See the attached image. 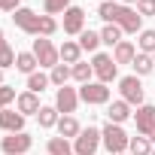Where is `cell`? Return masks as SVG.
<instances>
[{"instance_id": "7c38bea8", "label": "cell", "mask_w": 155, "mask_h": 155, "mask_svg": "<svg viewBox=\"0 0 155 155\" xmlns=\"http://www.w3.org/2000/svg\"><path fill=\"white\" fill-rule=\"evenodd\" d=\"M82 31H85V9H82V6H70V9L64 12V34L79 37Z\"/></svg>"}, {"instance_id": "4dcf8cb0", "label": "cell", "mask_w": 155, "mask_h": 155, "mask_svg": "<svg viewBox=\"0 0 155 155\" xmlns=\"http://www.w3.org/2000/svg\"><path fill=\"white\" fill-rule=\"evenodd\" d=\"M70 6H73L70 0H43V12H46V15H58V12L64 15Z\"/></svg>"}, {"instance_id": "7bdbcfd3", "label": "cell", "mask_w": 155, "mask_h": 155, "mask_svg": "<svg viewBox=\"0 0 155 155\" xmlns=\"http://www.w3.org/2000/svg\"><path fill=\"white\" fill-rule=\"evenodd\" d=\"M152 155H155V149H152Z\"/></svg>"}, {"instance_id": "d4e9b609", "label": "cell", "mask_w": 155, "mask_h": 155, "mask_svg": "<svg viewBox=\"0 0 155 155\" xmlns=\"http://www.w3.org/2000/svg\"><path fill=\"white\" fill-rule=\"evenodd\" d=\"M122 37H125V34H122L119 25H104V31H101V43L110 46V49H116V46L122 43Z\"/></svg>"}, {"instance_id": "f546056e", "label": "cell", "mask_w": 155, "mask_h": 155, "mask_svg": "<svg viewBox=\"0 0 155 155\" xmlns=\"http://www.w3.org/2000/svg\"><path fill=\"white\" fill-rule=\"evenodd\" d=\"M91 76H94V70H91V64H85V61H79V64H73V79L79 82V85H85V82H91Z\"/></svg>"}, {"instance_id": "f35d334b", "label": "cell", "mask_w": 155, "mask_h": 155, "mask_svg": "<svg viewBox=\"0 0 155 155\" xmlns=\"http://www.w3.org/2000/svg\"><path fill=\"white\" fill-rule=\"evenodd\" d=\"M0 43H6V40H3V28H0Z\"/></svg>"}, {"instance_id": "74e56055", "label": "cell", "mask_w": 155, "mask_h": 155, "mask_svg": "<svg viewBox=\"0 0 155 155\" xmlns=\"http://www.w3.org/2000/svg\"><path fill=\"white\" fill-rule=\"evenodd\" d=\"M0 85H6V82H3V70H0Z\"/></svg>"}, {"instance_id": "7a4b0ae2", "label": "cell", "mask_w": 155, "mask_h": 155, "mask_svg": "<svg viewBox=\"0 0 155 155\" xmlns=\"http://www.w3.org/2000/svg\"><path fill=\"white\" fill-rule=\"evenodd\" d=\"M104 146V137H101V128H82V134L73 140V152L76 155H97V149Z\"/></svg>"}, {"instance_id": "f1b7e54d", "label": "cell", "mask_w": 155, "mask_h": 155, "mask_svg": "<svg viewBox=\"0 0 155 155\" xmlns=\"http://www.w3.org/2000/svg\"><path fill=\"white\" fill-rule=\"evenodd\" d=\"M152 149H155L152 140H149V137H140V134L131 137V143H128V152H131V155H152Z\"/></svg>"}, {"instance_id": "83f0119b", "label": "cell", "mask_w": 155, "mask_h": 155, "mask_svg": "<svg viewBox=\"0 0 155 155\" xmlns=\"http://www.w3.org/2000/svg\"><path fill=\"white\" fill-rule=\"evenodd\" d=\"M137 52H143V55H155V31L143 28V31L137 34Z\"/></svg>"}, {"instance_id": "52a82bcc", "label": "cell", "mask_w": 155, "mask_h": 155, "mask_svg": "<svg viewBox=\"0 0 155 155\" xmlns=\"http://www.w3.org/2000/svg\"><path fill=\"white\" fill-rule=\"evenodd\" d=\"M34 146V137L28 131H18V134H6L0 140V152L3 155H28V149Z\"/></svg>"}, {"instance_id": "ab89813d", "label": "cell", "mask_w": 155, "mask_h": 155, "mask_svg": "<svg viewBox=\"0 0 155 155\" xmlns=\"http://www.w3.org/2000/svg\"><path fill=\"white\" fill-rule=\"evenodd\" d=\"M149 140H152V146H155V131H152V137H149Z\"/></svg>"}, {"instance_id": "7402d4cb", "label": "cell", "mask_w": 155, "mask_h": 155, "mask_svg": "<svg viewBox=\"0 0 155 155\" xmlns=\"http://www.w3.org/2000/svg\"><path fill=\"white\" fill-rule=\"evenodd\" d=\"M134 76H149V73H155V61H152V55H143V52H137V58H134Z\"/></svg>"}, {"instance_id": "d590c367", "label": "cell", "mask_w": 155, "mask_h": 155, "mask_svg": "<svg viewBox=\"0 0 155 155\" xmlns=\"http://www.w3.org/2000/svg\"><path fill=\"white\" fill-rule=\"evenodd\" d=\"M21 6V0H0V12H15Z\"/></svg>"}, {"instance_id": "e575fe53", "label": "cell", "mask_w": 155, "mask_h": 155, "mask_svg": "<svg viewBox=\"0 0 155 155\" xmlns=\"http://www.w3.org/2000/svg\"><path fill=\"white\" fill-rule=\"evenodd\" d=\"M137 12L146 18V15H155V0H137Z\"/></svg>"}, {"instance_id": "8d00e7d4", "label": "cell", "mask_w": 155, "mask_h": 155, "mask_svg": "<svg viewBox=\"0 0 155 155\" xmlns=\"http://www.w3.org/2000/svg\"><path fill=\"white\" fill-rule=\"evenodd\" d=\"M122 6H137V0H119Z\"/></svg>"}, {"instance_id": "484cf974", "label": "cell", "mask_w": 155, "mask_h": 155, "mask_svg": "<svg viewBox=\"0 0 155 155\" xmlns=\"http://www.w3.org/2000/svg\"><path fill=\"white\" fill-rule=\"evenodd\" d=\"M79 46H82V52H91V55H97V46H101V31H82L79 34Z\"/></svg>"}, {"instance_id": "3957f363", "label": "cell", "mask_w": 155, "mask_h": 155, "mask_svg": "<svg viewBox=\"0 0 155 155\" xmlns=\"http://www.w3.org/2000/svg\"><path fill=\"white\" fill-rule=\"evenodd\" d=\"M91 70H94V79L104 82V85H110L116 76H119V64H116L113 55H107V52H97V55L91 58Z\"/></svg>"}, {"instance_id": "1f68e13d", "label": "cell", "mask_w": 155, "mask_h": 155, "mask_svg": "<svg viewBox=\"0 0 155 155\" xmlns=\"http://www.w3.org/2000/svg\"><path fill=\"white\" fill-rule=\"evenodd\" d=\"M6 67H15V49L9 43H0V70Z\"/></svg>"}, {"instance_id": "d6a6232c", "label": "cell", "mask_w": 155, "mask_h": 155, "mask_svg": "<svg viewBox=\"0 0 155 155\" xmlns=\"http://www.w3.org/2000/svg\"><path fill=\"white\" fill-rule=\"evenodd\" d=\"M58 31V18L55 15H40V37H52Z\"/></svg>"}, {"instance_id": "ee69618b", "label": "cell", "mask_w": 155, "mask_h": 155, "mask_svg": "<svg viewBox=\"0 0 155 155\" xmlns=\"http://www.w3.org/2000/svg\"><path fill=\"white\" fill-rule=\"evenodd\" d=\"M101 3H104V0H101Z\"/></svg>"}, {"instance_id": "5b68a950", "label": "cell", "mask_w": 155, "mask_h": 155, "mask_svg": "<svg viewBox=\"0 0 155 155\" xmlns=\"http://www.w3.org/2000/svg\"><path fill=\"white\" fill-rule=\"evenodd\" d=\"M79 101L88 104V107H104V104H110V85L91 79V82L79 85Z\"/></svg>"}, {"instance_id": "ac0fdd59", "label": "cell", "mask_w": 155, "mask_h": 155, "mask_svg": "<svg viewBox=\"0 0 155 155\" xmlns=\"http://www.w3.org/2000/svg\"><path fill=\"white\" fill-rule=\"evenodd\" d=\"M134 58H137V46H134L131 40H122V43L113 49V61H116V64H134Z\"/></svg>"}, {"instance_id": "9a60e30c", "label": "cell", "mask_w": 155, "mask_h": 155, "mask_svg": "<svg viewBox=\"0 0 155 155\" xmlns=\"http://www.w3.org/2000/svg\"><path fill=\"white\" fill-rule=\"evenodd\" d=\"M131 116H134V113H131V104H128V101L119 97V101H110V104H107V119H110L113 125H122V122H128Z\"/></svg>"}, {"instance_id": "4fadbf2b", "label": "cell", "mask_w": 155, "mask_h": 155, "mask_svg": "<svg viewBox=\"0 0 155 155\" xmlns=\"http://www.w3.org/2000/svg\"><path fill=\"white\" fill-rule=\"evenodd\" d=\"M0 131L3 134H18V131H25V116L18 113V110H0Z\"/></svg>"}, {"instance_id": "b9f144b4", "label": "cell", "mask_w": 155, "mask_h": 155, "mask_svg": "<svg viewBox=\"0 0 155 155\" xmlns=\"http://www.w3.org/2000/svg\"><path fill=\"white\" fill-rule=\"evenodd\" d=\"M152 61H155V55H152Z\"/></svg>"}, {"instance_id": "603a6c76", "label": "cell", "mask_w": 155, "mask_h": 155, "mask_svg": "<svg viewBox=\"0 0 155 155\" xmlns=\"http://www.w3.org/2000/svg\"><path fill=\"white\" fill-rule=\"evenodd\" d=\"M46 155H76V152H73L70 140H64V137H49V143H46Z\"/></svg>"}, {"instance_id": "8992f818", "label": "cell", "mask_w": 155, "mask_h": 155, "mask_svg": "<svg viewBox=\"0 0 155 155\" xmlns=\"http://www.w3.org/2000/svg\"><path fill=\"white\" fill-rule=\"evenodd\" d=\"M119 94H122V101H128L131 107H143V97H146V91H143V82H140V76H122L119 79Z\"/></svg>"}, {"instance_id": "cb8c5ba5", "label": "cell", "mask_w": 155, "mask_h": 155, "mask_svg": "<svg viewBox=\"0 0 155 155\" xmlns=\"http://www.w3.org/2000/svg\"><path fill=\"white\" fill-rule=\"evenodd\" d=\"M49 85H52V79H49V73H43V70H37V73L28 76V91H34V94H43Z\"/></svg>"}, {"instance_id": "d6986e66", "label": "cell", "mask_w": 155, "mask_h": 155, "mask_svg": "<svg viewBox=\"0 0 155 155\" xmlns=\"http://www.w3.org/2000/svg\"><path fill=\"white\" fill-rule=\"evenodd\" d=\"M15 70H18V73H25V76L37 73V70H40L37 55H34V52H18V55H15Z\"/></svg>"}, {"instance_id": "2e32d148", "label": "cell", "mask_w": 155, "mask_h": 155, "mask_svg": "<svg viewBox=\"0 0 155 155\" xmlns=\"http://www.w3.org/2000/svg\"><path fill=\"white\" fill-rule=\"evenodd\" d=\"M58 55H61V64H79L82 61V46L76 43V40H64L61 46H58Z\"/></svg>"}, {"instance_id": "4316f807", "label": "cell", "mask_w": 155, "mask_h": 155, "mask_svg": "<svg viewBox=\"0 0 155 155\" xmlns=\"http://www.w3.org/2000/svg\"><path fill=\"white\" fill-rule=\"evenodd\" d=\"M58 119H61V113L55 110V104H52V107H43V110L37 113V122H40V128H46V131H49V128H58Z\"/></svg>"}, {"instance_id": "44dd1931", "label": "cell", "mask_w": 155, "mask_h": 155, "mask_svg": "<svg viewBox=\"0 0 155 155\" xmlns=\"http://www.w3.org/2000/svg\"><path fill=\"white\" fill-rule=\"evenodd\" d=\"M119 9H122V3H119V0H104V3H97V15H101L107 25H116Z\"/></svg>"}, {"instance_id": "277c9868", "label": "cell", "mask_w": 155, "mask_h": 155, "mask_svg": "<svg viewBox=\"0 0 155 155\" xmlns=\"http://www.w3.org/2000/svg\"><path fill=\"white\" fill-rule=\"evenodd\" d=\"M34 55H37V61H40V67H58L61 64V55H58V46L49 40V37H37L34 40V49H31Z\"/></svg>"}, {"instance_id": "ba28073f", "label": "cell", "mask_w": 155, "mask_h": 155, "mask_svg": "<svg viewBox=\"0 0 155 155\" xmlns=\"http://www.w3.org/2000/svg\"><path fill=\"white\" fill-rule=\"evenodd\" d=\"M12 21H15V28H18L21 34L40 37V15H37L34 9H28V6H18V9L12 12Z\"/></svg>"}, {"instance_id": "ffe728a7", "label": "cell", "mask_w": 155, "mask_h": 155, "mask_svg": "<svg viewBox=\"0 0 155 155\" xmlns=\"http://www.w3.org/2000/svg\"><path fill=\"white\" fill-rule=\"evenodd\" d=\"M49 79H52L55 88H64L67 79H73V67H70V64H58V67H52V70H49Z\"/></svg>"}, {"instance_id": "60d3db41", "label": "cell", "mask_w": 155, "mask_h": 155, "mask_svg": "<svg viewBox=\"0 0 155 155\" xmlns=\"http://www.w3.org/2000/svg\"><path fill=\"white\" fill-rule=\"evenodd\" d=\"M122 155H131V152H122Z\"/></svg>"}, {"instance_id": "836d02e7", "label": "cell", "mask_w": 155, "mask_h": 155, "mask_svg": "<svg viewBox=\"0 0 155 155\" xmlns=\"http://www.w3.org/2000/svg\"><path fill=\"white\" fill-rule=\"evenodd\" d=\"M15 97H18V94H15V88H12V85H0V110H6Z\"/></svg>"}, {"instance_id": "e0dca14e", "label": "cell", "mask_w": 155, "mask_h": 155, "mask_svg": "<svg viewBox=\"0 0 155 155\" xmlns=\"http://www.w3.org/2000/svg\"><path fill=\"white\" fill-rule=\"evenodd\" d=\"M82 134V125L76 122V116H61L58 119V137H64V140H76Z\"/></svg>"}, {"instance_id": "30bf717a", "label": "cell", "mask_w": 155, "mask_h": 155, "mask_svg": "<svg viewBox=\"0 0 155 155\" xmlns=\"http://www.w3.org/2000/svg\"><path fill=\"white\" fill-rule=\"evenodd\" d=\"M116 25L122 28V34H131V37H137V34L143 31V15H140L137 9H131V6H122V9H119V18H116Z\"/></svg>"}, {"instance_id": "5bb4252c", "label": "cell", "mask_w": 155, "mask_h": 155, "mask_svg": "<svg viewBox=\"0 0 155 155\" xmlns=\"http://www.w3.org/2000/svg\"><path fill=\"white\" fill-rule=\"evenodd\" d=\"M15 110L28 119V116H37L40 110H43V104H40V94H34V91H21L18 97H15Z\"/></svg>"}, {"instance_id": "6da1fadb", "label": "cell", "mask_w": 155, "mask_h": 155, "mask_svg": "<svg viewBox=\"0 0 155 155\" xmlns=\"http://www.w3.org/2000/svg\"><path fill=\"white\" fill-rule=\"evenodd\" d=\"M101 137H104V149H107V152H113V155H122V152H128V143H131V137L125 134V128H122V125H113V122H107V125L101 128Z\"/></svg>"}, {"instance_id": "8fae6325", "label": "cell", "mask_w": 155, "mask_h": 155, "mask_svg": "<svg viewBox=\"0 0 155 155\" xmlns=\"http://www.w3.org/2000/svg\"><path fill=\"white\" fill-rule=\"evenodd\" d=\"M134 122H137V134H140V137H152V131H155V104L137 107Z\"/></svg>"}, {"instance_id": "9c48e42d", "label": "cell", "mask_w": 155, "mask_h": 155, "mask_svg": "<svg viewBox=\"0 0 155 155\" xmlns=\"http://www.w3.org/2000/svg\"><path fill=\"white\" fill-rule=\"evenodd\" d=\"M76 107H79V88L64 85V88H58V91H55V110H58L61 116H73V113H76Z\"/></svg>"}]
</instances>
